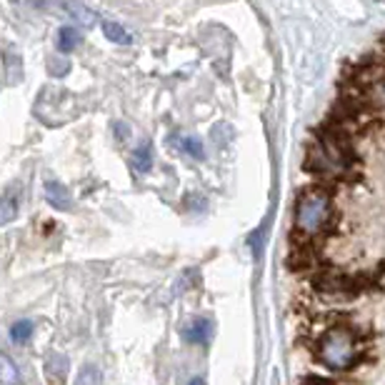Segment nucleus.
Wrapping results in <instances>:
<instances>
[{"instance_id":"20e7f679","label":"nucleus","mask_w":385,"mask_h":385,"mask_svg":"<svg viewBox=\"0 0 385 385\" xmlns=\"http://www.w3.org/2000/svg\"><path fill=\"white\" fill-rule=\"evenodd\" d=\"M80 43H83V35H80L78 28L65 26L63 30L58 33V50H60V53H73Z\"/></svg>"},{"instance_id":"9b49d317","label":"nucleus","mask_w":385,"mask_h":385,"mask_svg":"<svg viewBox=\"0 0 385 385\" xmlns=\"http://www.w3.org/2000/svg\"><path fill=\"white\" fill-rule=\"evenodd\" d=\"M75 385H98V370L95 368H83L78 375V380H75Z\"/></svg>"},{"instance_id":"f257e3e1","label":"nucleus","mask_w":385,"mask_h":385,"mask_svg":"<svg viewBox=\"0 0 385 385\" xmlns=\"http://www.w3.org/2000/svg\"><path fill=\"white\" fill-rule=\"evenodd\" d=\"M335 216V201L325 188L308 183L301 188L293 208V230L291 238H316L330 225Z\"/></svg>"},{"instance_id":"f8f14e48","label":"nucleus","mask_w":385,"mask_h":385,"mask_svg":"<svg viewBox=\"0 0 385 385\" xmlns=\"http://www.w3.org/2000/svg\"><path fill=\"white\" fill-rule=\"evenodd\" d=\"M16 368H13L11 363H8L6 358H3V355H0V380H3V383H13V380H16Z\"/></svg>"},{"instance_id":"0eeeda50","label":"nucleus","mask_w":385,"mask_h":385,"mask_svg":"<svg viewBox=\"0 0 385 385\" xmlns=\"http://www.w3.org/2000/svg\"><path fill=\"white\" fill-rule=\"evenodd\" d=\"M30 333H33V323H30V320H18V323H13V328H11L13 343H26V340L30 338Z\"/></svg>"},{"instance_id":"7ed1b4c3","label":"nucleus","mask_w":385,"mask_h":385,"mask_svg":"<svg viewBox=\"0 0 385 385\" xmlns=\"http://www.w3.org/2000/svg\"><path fill=\"white\" fill-rule=\"evenodd\" d=\"M45 193H48V203H50L53 208H58V211H68V208H70L68 188H65V185H60L58 180H50V183H45Z\"/></svg>"},{"instance_id":"f03ea898","label":"nucleus","mask_w":385,"mask_h":385,"mask_svg":"<svg viewBox=\"0 0 385 385\" xmlns=\"http://www.w3.org/2000/svg\"><path fill=\"white\" fill-rule=\"evenodd\" d=\"M183 338L188 340V343L206 345L208 340L213 338V323L208 320V318H198V320H193V323H190V325L183 330Z\"/></svg>"},{"instance_id":"ddd939ff","label":"nucleus","mask_w":385,"mask_h":385,"mask_svg":"<svg viewBox=\"0 0 385 385\" xmlns=\"http://www.w3.org/2000/svg\"><path fill=\"white\" fill-rule=\"evenodd\" d=\"M190 385H206V383H203L201 378H196V380H193V383H190Z\"/></svg>"},{"instance_id":"423d86ee","label":"nucleus","mask_w":385,"mask_h":385,"mask_svg":"<svg viewBox=\"0 0 385 385\" xmlns=\"http://www.w3.org/2000/svg\"><path fill=\"white\" fill-rule=\"evenodd\" d=\"M18 213V198L16 196H3L0 198V225H6V223H11L13 218H16Z\"/></svg>"},{"instance_id":"9d476101","label":"nucleus","mask_w":385,"mask_h":385,"mask_svg":"<svg viewBox=\"0 0 385 385\" xmlns=\"http://www.w3.org/2000/svg\"><path fill=\"white\" fill-rule=\"evenodd\" d=\"M183 150L185 153H190V155H196V158H203V145H201V140L198 138H183Z\"/></svg>"},{"instance_id":"1a4fd4ad","label":"nucleus","mask_w":385,"mask_h":385,"mask_svg":"<svg viewBox=\"0 0 385 385\" xmlns=\"http://www.w3.org/2000/svg\"><path fill=\"white\" fill-rule=\"evenodd\" d=\"M103 30H106V35L111 38L113 43H130V33L123 30L118 23H106V26H103Z\"/></svg>"},{"instance_id":"6e6552de","label":"nucleus","mask_w":385,"mask_h":385,"mask_svg":"<svg viewBox=\"0 0 385 385\" xmlns=\"http://www.w3.org/2000/svg\"><path fill=\"white\" fill-rule=\"evenodd\" d=\"M65 8H68V11L78 18V23H83V26H93L95 23V13L88 11L85 6H80V3H75V0L73 3H65Z\"/></svg>"},{"instance_id":"39448f33","label":"nucleus","mask_w":385,"mask_h":385,"mask_svg":"<svg viewBox=\"0 0 385 385\" xmlns=\"http://www.w3.org/2000/svg\"><path fill=\"white\" fill-rule=\"evenodd\" d=\"M133 168L138 173H148L153 168V148H150V143H143L140 148L133 150Z\"/></svg>"}]
</instances>
